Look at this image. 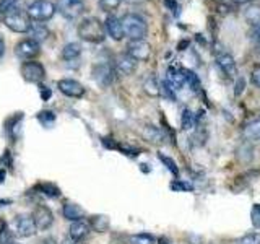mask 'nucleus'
Listing matches in <instances>:
<instances>
[{
  "label": "nucleus",
  "mask_w": 260,
  "mask_h": 244,
  "mask_svg": "<svg viewBox=\"0 0 260 244\" xmlns=\"http://www.w3.org/2000/svg\"><path fill=\"white\" fill-rule=\"evenodd\" d=\"M78 36L83 41H88V43H103L106 38L104 24L98 18H94V16L83 18L78 24Z\"/></svg>",
  "instance_id": "obj_1"
},
{
  "label": "nucleus",
  "mask_w": 260,
  "mask_h": 244,
  "mask_svg": "<svg viewBox=\"0 0 260 244\" xmlns=\"http://www.w3.org/2000/svg\"><path fill=\"white\" fill-rule=\"evenodd\" d=\"M122 26H124V35L130 38V41L137 39H145V36L148 35V24L137 13H127L125 16H122Z\"/></svg>",
  "instance_id": "obj_2"
},
{
  "label": "nucleus",
  "mask_w": 260,
  "mask_h": 244,
  "mask_svg": "<svg viewBox=\"0 0 260 244\" xmlns=\"http://www.w3.org/2000/svg\"><path fill=\"white\" fill-rule=\"evenodd\" d=\"M55 10H57L55 4H52L51 0H35V2L29 4L26 13L32 21L43 23V21L51 20Z\"/></svg>",
  "instance_id": "obj_3"
},
{
  "label": "nucleus",
  "mask_w": 260,
  "mask_h": 244,
  "mask_svg": "<svg viewBox=\"0 0 260 244\" xmlns=\"http://www.w3.org/2000/svg\"><path fill=\"white\" fill-rule=\"evenodd\" d=\"M29 16L28 13L20 12V10H12L10 13L4 15V23L8 29H12L13 33H28L29 31Z\"/></svg>",
  "instance_id": "obj_4"
},
{
  "label": "nucleus",
  "mask_w": 260,
  "mask_h": 244,
  "mask_svg": "<svg viewBox=\"0 0 260 244\" xmlns=\"http://www.w3.org/2000/svg\"><path fill=\"white\" fill-rule=\"evenodd\" d=\"M20 73L23 75L24 80L29 81V83H39V81H43L46 77V69L41 62L26 60V62L21 64Z\"/></svg>",
  "instance_id": "obj_5"
},
{
  "label": "nucleus",
  "mask_w": 260,
  "mask_h": 244,
  "mask_svg": "<svg viewBox=\"0 0 260 244\" xmlns=\"http://www.w3.org/2000/svg\"><path fill=\"white\" fill-rule=\"evenodd\" d=\"M55 8L63 18L75 20L85 12V2L83 0H57Z\"/></svg>",
  "instance_id": "obj_6"
},
{
  "label": "nucleus",
  "mask_w": 260,
  "mask_h": 244,
  "mask_svg": "<svg viewBox=\"0 0 260 244\" xmlns=\"http://www.w3.org/2000/svg\"><path fill=\"white\" fill-rule=\"evenodd\" d=\"M12 231L20 238H29V236L36 234L38 228L29 215H18L12 222Z\"/></svg>",
  "instance_id": "obj_7"
},
{
  "label": "nucleus",
  "mask_w": 260,
  "mask_h": 244,
  "mask_svg": "<svg viewBox=\"0 0 260 244\" xmlns=\"http://www.w3.org/2000/svg\"><path fill=\"white\" fill-rule=\"evenodd\" d=\"M39 52H41V44L36 39H31V38L21 39L20 43L15 46V54L24 60H32L35 57L39 55Z\"/></svg>",
  "instance_id": "obj_8"
},
{
  "label": "nucleus",
  "mask_w": 260,
  "mask_h": 244,
  "mask_svg": "<svg viewBox=\"0 0 260 244\" xmlns=\"http://www.w3.org/2000/svg\"><path fill=\"white\" fill-rule=\"evenodd\" d=\"M127 54L137 62H146L151 55V46L145 39L130 41L127 46Z\"/></svg>",
  "instance_id": "obj_9"
},
{
  "label": "nucleus",
  "mask_w": 260,
  "mask_h": 244,
  "mask_svg": "<svg viewBox=\"0 0 260 244\" xmlns=\"http://www.w3.org/2000/svg\"><path fill=\"white\" fill-rule=\"evenodd\" d=\"M32 222H35L36 228L41 231H46L47 228H51L52 223H54V215H52V211L49 207L46 205H39L35 208V211H32Z\"/></svg>",
  "instance_id": "obj_10"
},
{
  "label": "nucleus",
  "mask_w": 260,
  "mask_h": 244,
  "mask_svg": "<svg viewBox=\"0 0 260 244\" xmlns=\"http://www.w3.org/2000/svg\"><path fill=\"white\" fill-rule=\"evenodd\" d=\"M57 88L59 92L69 98H81L85 95V86L80 83L77 80H72V78H62L57 81Z\"/></svg>",
  "instance_id": "obj_11"
},
{
  "label": "nucleus",
  "mask_w": 260,
  "mask_h": 244,
  "mask_svg": "<svg viewBox=\"0 0 260 244\" xmlns=\"http://www.w3.org/2000/svg\"><path fill=\"white\" fill-rule=\"evenodd\" d=\"M91 73H93V80L100 86H109L112 83L114 72L111 69V65L108 64H96Z\"/></svg>",
  "instance_id": "obj_12"
},
{
  "label": "nucleus",
  "mask_w": 260,
  "mask_h": 244,
  "mask_svg": "<svg viewBox=\"0 0 260 244\" xmlns=\"http://www.w3.org/2000/svg\"><path fill=\"white\" fill-rule=\"evenodd\" d=\"M104 29L106 33L114 39V41H122L124 39V26H122V21L117 18V16L109 15L104 21Z\"/></svg>",
  "instance_id": "obj_13"
},
{
  "label": "nucleus",
  "mask_w": 260,
  "mask_h": 244,
  "mask_svg": "<svg viewBox=\"0 0 260 244\" xmlns=\"http://www.w3.org/2000/svg\"><path fill=\"white\" fill-rule=\"evenodd\" d=\"M166 83L174 89V92H181L185 86V75L182 69H176V67H169L166 72Z\"/></svg>",
  "instance_id": "obj_14"
},
{
  "label": "nucleus",
  "mask_w": 260,
  "mask_h": 244,
  "mask_svg": "<svg viewBox=\"0 0 260 244\" xmlns=\"http://www.w3.org/2000/svg\"><path fill=\"white\" fill-rule=\"evenodd\" d=\"M216 64L218 67L221 69V72L224 73L226 77H236L238 75V67H236V62H234V57L228 52H221L218 54L216 57Z\"/></svg>",
  "instance_id": "obj_15"
},
{
  "label": "nucleus",
  "mask_w": 260,
  "mask_h": 244,
  "mask_svg": "<svg viewBox=\"0 0 260 244\" xmlns=\"http://www.w3.org/2000/svg\"><path fill=\"white\" fill-rule=\"evenodd\" d=\"M116 67H117V72L122 73V75H132V73L137 70V60L132 59V57L125 52L117 57Z\"/></svg>",
  "instance_id": "obj_16"
},
{
  "label": "nucleus",
  "mask_w": 260,
  "mask_h": 244,
  "mask_svg": "<svg viewBox=\"0 0 260 244\" xmlns=\"http://www.w3.org/2000/svg\"><path fill=\"white\" fill-rule=\"evenodd\" d=\"M70 238L72 239H77V241H81L85 239L88 233H89V225L85 222V220H78V222H73L72 226H70Z\"/></svg>",
  "instance_id": "obj_17"
},
{
  "label": "nucleus",
  "mask_w": 260,
  "mask_h": 244,
  "mask_svg": "<svg viewBox=\"0 0 260 244\" xmlns=\"http://www.w3.org/2000/svg\"><path fill=\"white\" fill-rule=\"evenodd\" d=\"M62 214L65 218L70 220V222H78V220H83V217H85L83 210H81L78 205H75V203H70V202H67L63 205Z\"/></svg>",
  "instance_id": "obj_18"
},
{
  "label": "nucleus",
  "mask_w": 260,
  "mask_h": 244,
  "mask_svg": "<svg viewBox=\"0 0 260 244\" xmlns=\"http://www.w3.org/2000/svg\"><path fill=\"white\" fill-rule=\"evenodd\" d=\"M244 137L247 138V140H252V142H257L260 140V119H255V120H250L249 124H246L242 130Z\"/></svg>",
  "instance_id": "obj_19"
},
{
  "label": "nucleus",
  "mask_w": 260,
  "mask_h": 244,
  "mask_svg": "<svg viewBox=\"0 0 260 244\" xmlns=\"http://www.w3.org/2000/svg\"><path fill=\"white\" fill-rule=\"evenodd\" d=\"M244 18L252 26H260V5H249L244 12Z\"/></svg>",
  "instance_id": "obj_20"
},
{
  "label": "nucleus",
  "mask_w": 260,
  "mask_h": 244,
  "mask_svg": "<svg viewBox=\"0 0 260 244\" xmlns=\"http://www.w3.org/2000/svg\"><path fill=\"white\" fill-rule=\"evenodd\" d=\"M29 36H31V39H36L38 43L41 39H46L47 38V35H49V29L44 26L43 23H31V26H29Z\"/></svg>",
  "instance_id": "obj_21"
},
{
  "label": "nucleus",
  "mask_w": 260,
  "mask_h": 244,
  "mask_svg": "<svg viewBox=\"0 0 260 244\" xmlns=\"http://www.w3.org/2000/svg\"><path fill=\"white\" fill-rule=\"evenodd\" d=\"M80 54H81V46L78 43H69L62 49V57L65 60L77 59V57H80Z\"/></svg>",
  "instance_id": "obj_22"
},
{
  "label": "nucleus",
  "mask_w": 260,
  "mask_h": 244,
  "mask_svg": "<svg viewBox=\"0 0 260 244\" xmlns=\"http://www.w3.org/2000/svg\"><path fill=\"white\" fill-rule=\"evenodd\" d=\"M143 89H145V93L150 95V96H158V95H161V86H159L158 80L154 78V77H150V78L145 80Z\"/></svg>",
  "instance_id": "obj_23"
},
{
  "label": "nucleus",
  "mask_w": 260,
  "mask_h": 244,
  "mask_svg": "<svg viewBox=\"0 0 260 244\" xmlns=\"http://www.w3.org/2000/svg\"><path fill=\"white\" fill-rule=\"evenodd\" d=\"M38 189L41 191V194L47 195V197H60V189L52 182H43L38 184Z\"/></svg>",
  "instance_id": "obj_24"
},
{
  "label": "nucleus",
  "mask_w": 260,
  "mask_h": 244,
  "mask_svg": "<svg viewBox=\"0 0 260 244\" xmlns=\"http://www.w3.org/2000/svg\"><path fill=\"white\" fill-rule=\"evenodd\" d=\"M154 242H156L154 236L148 233H138L130 236V244H154Z\"/></svg>",
  "instance_id": "obj_25"
},
{
  "label": "nucleus",
  "mask_w": 260,
  "mask_h": 244,
  "mask_svg": "<svg viewBox=\"0 0 260 244\" xmlns=\"http://www.w3.org/2000/svg\"><path fill=\"white\" fill-rule=\"evenodd\" d=\"M195 124H197V120H195L193 112L190 109H184V112H182V129L189 132V130H192L195 127Z\"/></svg>",
  "instance_id": "obj_26"
},
{
  "label": "nucleus",
  "mask_w": 260,
  "mask_h": 244,
  "mask_svg": "<svg viewBox=\"0 0 260 244\" xmlns=\"http://www.w3.org/2000/svg\"><path fill=\"white\" fill-rule=\"evenodd\" d=\"M184 75H185V85H189L193 92H199L200 89V80H199V77L195 75L193 72H190V70H184Z\"/></svg>",
  "instance_id": "obj_27"
},
{
  "label": "nucleus",
  "mask_w": 260,
  "mask_h": 244,
  "mask_svg": "<svg viewBox=\"0 0 260 244\" xmlns=\"http://www.w3.org/2000/svg\"><path fill=\"white\" fill-rule=\"evenodd\" d=\"M38 120L43 124L44 127H52V124L55 122V114L51 111H41L38 114Z\"/></svg>",
  "instance_id": "obj_28"
},
{
  "label": "nucleus",
  "mask_w": 260,
  "mask_h": 244,
  "mask_svg": "<svg viewBox=\"0 0 260 244\" xmlns=\"http://www.w3.org/2000/svg\"><path fill=\"white\" fill-rule=\"evenodd\" d=\"M91 226L94 228V231L98 233H103L106 228L109 226V220L106 217H93L91 220Z\"/></svg>",
  "instance_id": "obj_29"
},
{
  "label": "nucleus",
  "mask_w": 260,
  "mask_h": 244,
  "mask_svg": "<svg viewBox=\"0 0 260 244\" xmlns=\"http://www.w3.org/2000/svg\"><path fill=\"white\" fill-rule=\"evenodd\" d=\"M145 137L148 138L150 142H154V143H158L161 142V132L156 129V127H153V126H146L145 127Z\"/></svg>",
  "instance_id": "obj_30"
},
{
  "label": "nucleus",
  "mask_w": 260,
  "mask_h": 244,
  "mask_svg": "<svg viewBox=\"0 0 260 244\" xmlns=\"http://www.w3.org/2000/svg\"><path fill=\"white\" fill-rule=\"evenodd\" d=\"M13 234L12 231L8 230V226L4 223L2 226H0V244H13Z\"/></svg>",
  "instance_id": "obj_31"
},
{
  "label": "nucleus",
  "mask_w": 260,
  "mask_h": 244,
  "mask_svg": "<svg viewBox=\"0 0 260 244\" xmlns=\"http://www.w3.org/2000/svg\"><path fill=\"white\" fill-rule=\"evenodd\" d=\"M122 0H100V7L104 12H114L120 7Z\"/></svg>",
  "instance_id": "obj_32"
},
{
  "label": "nucleus",
  "mask_w": 260,
  "mask_h": 244,
  "mask_svg": "<svg viewBox=\"0 0 260 244\" xmlns=\"http://www.w3.org/2000/svg\"><path fill=\"white\" fill-rule=\"evenodd\" d=\"M236 244H260V233H249L239 238Z\"/></svg>",
  "instance_id": "obj_33"
},
{
  "label": "nucleus",
  "mask_w": 260,
  "mask_h": 244,
  "mask_svg": "<svg viewBox=\"0 0 260 244\" xmlns=\"http://www.w3.org/2000/svg\"><path fill=\"white\" fill-rule=\"evenodd\" d=\"M16 4H18V0H0V13H10L12 10H15Z\"/></svg>",
  "instance_id": "obj_34"
},
{
  "label": "nucleus",
  "mask_w": 260,
  "mask_h": 244,
  "mask_svg": "<svg viewBox=\"0 0 260 244\" xmlns=\"http://www.w3.org/2000/svg\"><path fill=\"white\" fill-rule=\"evenodd\" d=\"M171 189H173V191H179V192H189V191H193V186L190 182L174 181V182H171Z\"/></svg>",
  "instance_id": "obj_35"
},
{
  "label": "nucleus",
  "mask_w": 260,
  "mask_h": 244,
  "mask_svg": "<svg viewBox=\"0 0 260 244\" xmlns=\"http://www.w3.org/2000/svg\"><path fill=\"white\" fill-rule=\"evenodd\" d=\"M158 158L162 161V163H165V165H166V168L171 171V173H173L174 176H177L179 174V169H177V166H176V163L173 161V160H171V158H168V157H165V155H158Z\"/></svg>",
  "instance_id": "obj_36"
},
{
  "label": "nucleus",
  "mask_w": 260,
  "mask_h": 244,
  "mask_svg": "<svg viewBox=\"0 0 260 244\" xmlns=\"http://www.w3.org/2000/svg\"><path fill=\"white\" fill-rule=\"evenodd\" d=\"M250 218H252V225L255 228H260V203H255L250 210Z\"/></svg>",
  "instance_id": "obj_37"
},
{
  "label": "nucleus",
  "mask_w": 260,
  "mask_h": 244,
  "mask_svg": "<svg viewBox=\"0 0 260 244\" xmlns=\"http://www.w3.org/2000/svg\"><path fill=\"white\" fill-rule=\"evenodd\" d=\"M244 88H246V80H244V77H238L234 85V95L241 96V93H244Z\"/></svg>",
  "instance_id": "obj_38"
},
{
  "label": "nucleus",
  "mask_w": 260,
  "mask_h": 244,
  "mask_svg": "<svg viewBox=\"0 0 260 244\" xmlns=\"http://www.w3.org/2000/svg\"><path fill=\"white\" fill-rule=\"evenodd\" d=\"M161 93L165 95L166 98H169V100H174V93H176V92L166 83V81H162V85H161Z\"/></svg>",
  "instance_id": "obj_39"
},
{
  "label": "nucleus",
  "mask_w": 260,
  "mask_h": 244,
  "mask_svg": "<svg viewBox=\"0 0 260 244\" xmlns=\"http://www.w3.org/2000/svg\"><path fill=\"white\" fill-rule=\"evenodd\" d=\"M252 83L257 88H260V65H255V67L252 69Z\"/></svg>",
  "instance_id": "obj_40"
},
{
  "label": "nucleus",
  "mask_w": 260,
  "mask_h": 244,
  "mask_svg": "<svg viewBox=\"0 0 260 244\" xmlns=\"http://www.w3.org/2000/svg\"><path fill=\"white\" fill-rule=\"evenodd\" d=\"M41 98H43V101H47L51 98V89L47 86H41Z\"/></svg>",
  "instance_id": "obj_41"
},
{
  "label": "nucleus",
  "mask_w": 260,
  "mask_h": 244,
  "mask_svg": "<svg viewBox=\"0 0 260 244\" xmlns=\"http://www.w3.org/2000/svg\"><path fill=\"white\" fill-rule=\"evenodd\" d=\"M252 41H255L257 44H260V26H255L252 31Z\"/></svg>",
  "instance_id": "obj_42"
},
{
  "label": "nucleus",
  "mask_w": 260,
  "mask_h": 244,
  "mask_svg": "<svg viewBox=\"0 0 260 244\" xmlns=\"http://www.w3.org/2000/svg\"><path fill=\"white\" fill-rule=\"evenodd\" d=\"M62 244H83V242H81V241H77V239H72V238H67Z\"/></svg>",
  "instance_id": "obj_43"
},
{
  "label": "nucleus",
  "mask_w": 260,
  "mask_h": 244,
  "mask_svg": "<svg viewBox=\"0 0 260 244\" xmlns=\"http://www.w3.org/2000/svg\"><path fill=\"white\" fill-rule=\"evenodd\" d=\"M4 51H5V43H4V39H0V57H2Z\"/></svg>",
  "instance_id": "obj_44"
},
{
  "label": "nucleus",
  "mask_w": 260,
  "mask_h": 244,
  "mask_svg": "<svg viewBox=\"0 0 260 244\" xmlns=\"http://www.w3.org/2000/svg\"><path fill=\"white\" fill-rule=\"evenodd\" d=\"M5 179V169H0V182Z\"/></svg>",
  "instance_id": "obj_45"
},
{
  "label": "nucleus",
  "mask_w": 260,
  "mask_h": 244,
  "mask_svg": "<svg viewBox=\"0 0 260 244\" xmlns=\"http://www.w3.org/2000/svg\"><path fill=\"white\" fill-rule=\"evenodd\" d=\"M236 4H247V2H250V0H234Z\"/></svg>",
  "instance_id": "obj_46"
},
{
  "label": "nucleus",
  "mask_w": 260,
  "mask_h": 244,
  "mask_svg": "<svg viewBox=\"0 0 260 244\" xmlns=\"http://www.w3.org/2000/svg\"><path fill=\"white\" fill-rule=\"evenodd\" d=\"M127 2H130V4H142L143 0H127Z\"/></svg>",
  "instance_id": "obj_47"
},
{
  "label": "nucleus",
  "mask_w": 260,
  "mask_h": 244,
  "mask_svg": "<svg viewBox=\"0 0 260 244\" xmlns=\"http://www.w3.org/2000/svg\"><path fill=\"white\" fill-rule=\"evenodd\" d=\"M13 244H20V242H13Z\"/></svg>",
  "instance_id": "obj_48"
},
{
  "label": "nucleus",
  "mask_w": 260,
  "mask_h": 244,
  "mask_svg": "<svg viewBox=\"0 0 260 244\" xmlns=\"http://www.w3.org/2000/svg\"><path fill=\"white\" fill-rule=\"evenodd\" d=\"M0 203H2V202H0Z\"/></svg>",
  "instance_id": "obj_49"
}]
</instances>
